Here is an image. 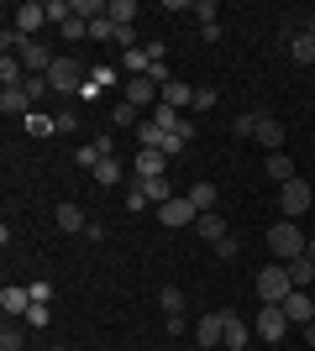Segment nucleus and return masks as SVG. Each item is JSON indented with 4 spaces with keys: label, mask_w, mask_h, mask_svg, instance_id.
Instances as JSON below:
<instances>
[{
    "label": "nucleus",
    "mask_w": 315,
    "mask_h": 351,
    "mask_svg": "<svg viewBox=\"0 0 315 351\" xmlns=\"http://www.w3.org/2000/svg\"><path fill=\"white\" fill-rule=\"evenodd\" d=\"M305 231L294 226V220H279V226H268V252L279 257V263H294V257H305Z\"/></svg>",
    "instance_id": "f257e3e1"
},
{
    "label": "nucleus",
    "mask_w": 315,
    "mask_h": 351,
    "mask_svg": "<svg viewBox=\"0 0 315 351\" xmlns=\"http://www.w3.org/2000/svg\"><path fill=\"white\" fill-rule=\"evenodd\" d=\"M289 293H294V278H289L284 263H273V267L257 273V299H263V304H284Z\"/></svg>",
    "instance_id": "f03ea898"
},
{
    "label": "nucleus",
    "mask_w": 315,
    "mask_h": 351,
    "mask_svg": "<svg viewBox=\"0 0 315 351\" xmlns=\"http://www.w3.org/2000/svg\"><path fill=\"white\" fill-rule=\"evenodd\" d=\"M84 79H90V73L79 69V58H53V69H47L53 95H79V89H84Z\"/></svg>",
    "instance_id": "7ed1b4c3"
},
{
    "label": "nucleus",
    "mask_w": 315,
    "mask_h": 351,
    "mask_svg": "<svg viewBox=\"0 0 315 351\" xmlns=\"http://www.w3.org/2000/svg\"><path fill=\"white\" fill-rule=\"evenodd\" d=\"M310 205H315V189L305 184V178H289L284 189H279V210H284V220H300Z\"/></svg>",
    "instance_id": "20e7f679"
},
{
    "label": "nucleus",
    "mask_w": 315,
    "mask_h": 351,
    "mask_svg": "<svg viewBox=\"0 0 315 351\" xmlns=\"http://www.w3.org/2000/svg\"><path fill=\"white\" fill-rule=\"evenodd\" d=\"M158 220L179 231V226H195V220H200V210H195V199H189V194H174L168 205H158Z\"/></svg>",
    "instance_id": "39448f33"
},
{
    "label": "nucleus",
    "mask_w": 315,
    "mask_h": 351,
    "mask_svg": "<svg viewBox=\"0 0 315 351\" xmlns=\"http://www.w3.org/2000/svg\"><path fill=\"white\" fill-rule=\"evenodd\" d=\"M253 330H257V336H263V341L273 346V341H284V330H289V315H284L279 304H263V309H257V325H253Z\"/></svg>",
    "instance_id": "423d86ee"
},
{
    "label": "nucleus",
    "mask_w": 315,
    "mask_h": 351,
    "mask_svg": "<svg viewBox=\"0 0 315 351\" xmlns=\"http://www.w3.org/2000/svg\"><path fill=\"white\" fill-rule=\"evenodd\" d=\"M43 27H47V5H43V0H27V5H16V32H21V37H37Z\"/></svg>",
    "instance_id": "0eeeda50"
},
{
    "label": "nucleus",
    "mask_w": 315,
    "mask_h": 351,
    "mask_svg": "<svg viewBox=\"0 0 315 351\" xmlns=\"http://www.w3.org/2000/svg\"><path fill=\"white\" fill-rule=\"evenodd\" d=\"M0 309H5V320H27V309H32V289H21V283H5L0 289Z\"/></svg>",
    "instance_id": "6e6552de"
},
{
    "label": "nucleus",
    "mask_w": 315,
    "mask_h": 351,
    "mask_svg": "<svg viewBox=\"0 0 315 351\" xmlns=\"http://www.w3.org/2000/svg\"><path fill=\"white\" fill-rule=\"evenodd\" d=\"M279 309L289 315V325H310V320H315V304H310V293H305V289H294Z\"/></svg>",
    "instance_id": "1a4fd4ad"
},
{
    "label": "nucleus",
    "mask_w": 315,
    "mask_h": 351,
    "mask_svg": "<svg viewBox=\"0 0 315 351\" xmlns=\"http://www.w3.org/2000/svg\"><path fill=\"white\" fill-rule=\"evenodd\" d=\"M221 325H226V351H242V346H247L253 330H247V320H242L237 309H221Z\"/></svg>",
    "instance_id": "9d476101"
},
{
    "label": "nucleus",
    "mask_w": 315,
    "mask_h": 351,
    "mask_svg": "<svg viewBox=\"0 0 315 351\" xmlns=\"http://www.w3.org/2000/svg\"><path fill=\"white\" fill-rule=\"evenodd\" d=\"M126 105H158V84H152L148 73L142 79H126V95H121Z\"/></svg>",
    "instance_id": "9b49d317"
},
{
    "label": "nucleus",
    "mask_w": 315,
    "mask_h": 351,
    "mask_svg": "<svg viewBox=\"0 0 315 351\" xmlns=\"http://www.w3.org/2000/svg\"><path fill=\"white\" fill-rule=\"evenodd\" d=\"M158 105H174V110H184V105H195V89L184 84V79H168V84L158 89Z\"/></svg>",
    "instance_id": "f8f14e48"
},
{
    "label": "nucleus",
    "mask_w": 315,
    "mask_h": 351,
    "mask_svg": "<svg viewBox=\"0 0 315 351\" xmlns=\"http://www.w3.org/2000/svg\"><path fill=\"white\" fill-rule=\"evenodd\" d=\"M253 136L268 147V152H279V147H284V121H279V116H257V132Z\"/></svg>",
    "instance_id": "ddd939ff"
},
{
    "label": "nucleus",
    "mask_w": 315,
    "mask_h": 351,
    "mask_svg": "<svg viewBox=\"0 0 315 351\" xmlns=\"http://www.w3.org/2000/svg\"><path fill=\"white\" fill-rule=\"evenodd\" d=\"M263 173H268L273 184H289V178H300V168H294V158H289V152H268Z\"/></svg>",
    "instance_id": "4468645a"
},
{
    "label": "nucleus",
    "mask_w": 315,
    "mask_h": 351,
    "mask_svg": "<svg viewBox=\"0 0 315 351\" xmlns=\"http://www.w3.org/2000/svg\"><path fill=\"white\" fill-rule=\"evenodd\" d=\"M53 226H58V231H69V236H84V231H90V220H84V210H79V205H58V210H53Z\"/></svg>",
    "instance_id": "2eb2a0df"
},
{
    "label": "nucleus",
    "mask_w": 315,
    "mask_h": 351,
    "mask_svg": "<svg viewBox=\"0 0 315 351\" xmlns=\"http://www.w3.org/2000/svg\"><path fill=\"white\" fill-rule=\"evenodd\" d=\"M195 341L200 346H221L226 341V325H221V309H215V315H205V320L195 325Z\"/></svg>",
    "instance_id": "dca6fc26"
},
{
    "label": "nucleus",
    "mask_w": 315,
    "mask_h": 351,
    "mask_svg": "<svg viewBox=\"0 0 315 351\" xmlns=\"http://www.w3.org/2000/svg\"><path fill=\"white\" fill-rule=\"evenodd\" d=\"M27 110H32V95L21 84H16V89H0V116H27Z\"/></svg>",
    "instance_id": "f3484780"
},
{
    "label": "nucleus",
    "mask_w": 315,
    "mask_h": 351,
    "mask_svg": "<svg viewBox=\"0 0 315 351\" xmlns=\"http://www.w3.org/2000/svg\"><path fill=\"white\" fill-rule=\"evenodd\" d=\"M21 63H27V73H47V69H53V53H47V47L32 37V43L21 47Z\"/></svg>",
    "instance_id": "a211bd4d"
},
{
    "label": "nucleus",
    "mask_w": 315,
    "mask_h": 351,
    "mask_svg": "<svg viewBox=\"0 0 315 351\" xmlns=\"http://www.w3.org/2000/svg\"><path fill=\"white\" fill-rule=\"evenodd\" d=\"M0 84H5V89L27 84V63L16 58V53H5V58H0Z\"/></svg>",
    "instance_id": "6ab92c4d"
},
{
    "label": "nucleus",
    "mask_w": 315,
    "mask_h": 351,
    "mask_svg": "<svg viewBox=\"0 0 315 351\" xmlns=\"http://www.w3.org/2000/svg\"><path fill=\"white\" fill-rule=\"evenodd\" d=\"M137 178H163V152L137 147Z\"/></svg>",
    "instance_id": "aec40b11"
},
{
    "label": "nucleus",
    "mask_w": 315,
    "mask_h": 351,
    "mask_svg": "<svg viewBox=\"0 0 315 351\" xmlns=\"http://www.w3.org/2000/svg\"><path fill=\"white\" fill-rule=\"evenodd\" d=\"M100 158H116V142H110V136H95V147H79V162H84V168H95Z\"/></svg>",
    "instance_id": "412c9836"
},
{
    "label": "nucleus",
    "mask_w": 315,
    "mask_h": 351,
    "mask_svg": "<svg viewBox=\"0 0 315 351\" xmlns=\"http://www.w3.org/2000/svg\"><path fill=\"white\" fill-rule=\"evenodd\" d=\"M121 69H126V79H142V73L152 69L148 47H132V53H121Z\"/></svg>",
    "instance_id": "4be33fe9"
},
{
    "label": "nucleus",
    "mask_w": 315,
    "mask_h": 351,
    "mask_svg": "<svg viewBox=\"0 0 315 351\" xmlns=\"http://www.w3.org/2000/svg\"><path fill=\"white\" fill-rule=\"evenodd\" d=\"M195 231L205 236V241H221V236H226V220H221V210H205V215L195 220Z\"/></svg>",
    "instance_id": "5701e85b"
},
{
    "label": "nucleus",
    "mask_w": 315,
    "mask_h": 351,
    "mask_svg": "<svg viewBox=\"0 0 315 351\" xmlns=\"http://www.w3.org/2000/svg\"><path fill=\"white\" fill-rule=\"evenodd\" d=\"M289 53H294V63H305V69H310V63H315V37H310V32H294Z\"/></svg>",
    "instance_id": "b1692460"
},
{
    "label": "nucleus",
    "mask_w": 315,
    "mask_h": 351,
    "mask_svg": "<svg viewBox=\"0 0 315 351\" xmlns=\"http://www.w3.org/2000/svg\"><path fill=\"white\" fill-rule=\"evenodd\" d=\"M105 16H110L116 27H132V21H137V0H110V5H105Z\"/></svg>",
    "instance_id": "393cba45"
},
{
    "label": "nucleus",
    "mask_w": 315,
    "mask_h": 351,
    "mask_svg": "<svg viewBox=\"0 0 315 351\" xmlns=\"http://www.w3.org/2000/svg\"><path fill=\"white\" fill-rule=\"evenodd\" d=\"M142 194H148L152 205H168V199H174V184H168V178H142Z\"/></svg>",
    "instance_id": "a878e982"
},
{
    "label": "nucleus",
    "mask_w": 315,
    "mask_h": 351,
    "mask_svg": "<svg viewBox=\"0 0 315 351\" xmlns=\"http://www.w3.org/2000/svg\"><path fill=\"white\" fill-rule=\"evenodd\" d=\"M189 199H195L200 215H205V210H215V184H205V178H200V184H189Z\"/></svg>",
    "instance_id": "bb28decb"
},
{
    "label": "nucleus",
    "mask_w": 315,
    "mask_h": 351,
    "mask_svg": "<svg viewBox=\"0 0 315 351\" xmlns=\"http://www.w3.org/2000/svg\"><path fill=\"white\" fill-rule=\"evenodd\" d=\"M284 267H289V278H294V289H310V278H315L310 257H294V263H284Z\"/></svg>",
    "instance_id": "cd10ccee"
},
{
    "label": "nucleus",
    "mask_w": 315,
    "mask_h": 351,
    "mask_svg": "<svg viewBox=\"0 0 315 351\" xmlns=\"http://www.w3.org/2000/svg\"><path fill=\"white\" fill-rule=\"evenodd\" d=\"M90 173H95V184H121V162L116 158H100Z\"/></svg>",
    "instance_id": "c85d7f7f"
},
{
    "label": "nucleus",
    "mask_w": 315,
    "mask_h": 351,
    "mask_svg": "<svg viewBox=\"0 0 315 351\" xmlns=\"http://www.w3.org/2000/svg\"><path fill=\"white\" fill-rule=\"evenodd\" d=\"M43 5H47V21H53V27L74 21V0H43Z\"/></svg>",
    "instance_id": "c756f323"
},
{
    "label": "nucleus",
    "mask_w": 315,
    "mask_h": 351,
    "mask_svg": "<svg viewBox=\"0 0 315 351\" xmlns=\"http://www.w3.org/2000/svg\"><path fill=\"white\" fill-rule=\"evenodd\" d=\"M179 110H174V105H152V126H163V132H179Z\"/></svg>",
    "instance_id": "7c9ffc66"
},
{
    "label": "nucleus",
    "mask_w": 315,
    "mask_h": 351,
    "mask_svg": "<svg viewBox=\"0 0 315 351\" xmlns=\"http://www.w3.org/2000/svg\"><path fill=\"white\" fill-rule=\"evenodd\" d=\"M158 304H163L168 315H184V293L174 289V283H163V289H158Z\"/></svg>",
    "instance_id": "2f4dec72"
},
{
    "label": "nucleus",
    "mask_w": 315,
    "mask_h": 351,
    "mask_svg": "<svg viewBox=\"0 0 315 351\" xmlns=\"http://www.w3.org/2000/svg\"><path fill=\"white\" fill-rule=\"evenodd\" d=\"M21 89H27L32 105H37V100H47V89H53V84H47V73H27V84H21Z\"/></svg>",
    "instance_id": "473e14b6"
},
{
    "label": "nucleus",
    "mask_w": 315,
    "mask_h": 351,
    "mask_svg": "<svg viewBox=\"0 0 315 351\" xmlns=\"http://www.w3.org/2000/svg\"><path fill=\"white\" fill-rule=\"evenodd\" d=\"M90 37H95V43H116V21H110V16L90 21Z\"/></svg>",
    "instance_id": "72a5a7b5"
},
{
    "label": "nucleus",
    "mask_w": 315,
    "mask_h": 351,
    "mask_svg": "<svg viewBox=\"0 0 315 351\" xmlns=\"http://www.w3.org/2000/svg\"><path fill=\"white\" fill-rule=\"evenodd\" d=\"M21 346H27V336H21V330L5 320V330H0V351H21Z\"/></svg>",
    "instance_id": "f704fd0d"
},
{
    "label": "nucleus",
    "mask_w": 315,
    "mask_h": 351,
    "mask_svg": "<svg viewBox=\"0 0 315 351\" xmlns=\"http://www.w3.org/2000/svg\"><path fill=\"white\" fill-rule=\"evenodd\" d=\"M110 121H116V126H142V121H137V105H126V100L110 110Z\"/></svg>",
    "instance_id": "c9c22d12"
},
{
    "label": "nucleus",
    "mask_w": 315,
    "mask_h": 351,
    "mask_svg": "<svg viewBox=\"0 0 315 351\" xmlns=\"http://www.w3.org/2000/svg\"><path fill=\"white\" fill-rule=\"evenodd\" d=\"M148 205H152V199L142 194V184H137V189H126V210H132V215H142Z\"/></svg>",
    "instance_id": "e433bc0d"
},
{
    "label": "nucleus",
    "mask_w": 315,
    "mask_h": 351,
    "mask_svg": "<svg viewBox=\"0 0 315 351\" xmlns=\"http://www.w3.org/2000/svg\"><path fill=\"white\" fill-rule=\"evenodd\" d=\"M47 320H53V309H47V304H32L27 309V325H32V330H43Z\"/></svg>",
    "instance_id": "4c0bfd02"
},
{
    "label": "nucleus",
    "mask_w": 315,
    "mask_h": 351,
    "mask_svg": "<svg viewBox=\"0 0 315 351\" xmlns=\"http://www.w3.org/2000/svg\"><path fill=\"white\" fill-rule=\"evenodd\" d=\"M189 11L200 16V27H215V5H210V0H195V5H189Z\"/></svg>",
    "instance_id": "58836bf2"
},
{
    "label": "nucleus",
    "mask_w": 315,
    "mask_h": 351,
    "mask_svg": "<svg viewBox=\"0 0 315 351\" xmlns=\"http://www.w3.org/2000/svg\"><path fill=\"white\" fill-rule=\"evenodd\" d=\"M27 132L32 136H47V132H53V116H27Z\"/></svg>",
    "instance_id": "ea45409f"
},
{
    "label": "nucleus",
    "mask_w": 315,
    "mask_h": 351,
    "mask_svg": "<svg viewBox=\"0 0 315 351\" xmlns=\"http://www.w3.org/2000/svg\"><path fill=\"white\" fill-rule=\"evenodd\" d=\"M74 126H79L74 110H58V116H53V132H74Z\"/></svg>",
    "instance_id": "a19ab883"
},
{
    "label": "nucleus",
    "mask_w": 315,
    "mask_h": 351,
    "mask_svg": "<svg viewBox=\"0 0 315 351\" xmlns=\"http://www.w3.org/2000/svg\"><path fill=\"white\" fill-rule=\"evenodd\" d=\"M210 105H221V95L215 89H195V110H210Z\"/></svg>",
    "instance_id": "79ce46f5"
},
{
    "label": "nucleus",
    "mask_w": 315,
    "mask_h": 351,
    "mask_svg": "<svg viewBox=\"0 0 315 351\" xmlns=\"http://www.w3.org/2000/svg\"><path fill=\"white\" fill-rule=\"evenodd\" d=\"M231 132H237V136H253L257 132V116H237V121H231Z\"/></svg>",
    "instance_id": "37998d69"
},
{
    "label": "nucleus",
    "mask_w": 315,
    "mask_h": 351,
    "mask_svg": "<svg viewBox=\"0 0 315 351\" xmlns=\"http://www.w3.org/2000/svg\"><path fill=\"white\" fill-rule=\"evenodd\" d=\"M53 299V283H32V304H47Z\"/></svg>",
    "instance_id": "c03bdc74"
},
{
    "label": "nucleus",
    "mask_w": 315,
    "mask_h": 351,
    "mask_svg": "<svg viewBox=\"0 0 315 351\" xmlns=\"http://www.w3.org/2000/svg\"><path fill=\"white\" fill-rule=\"evenodd\" d=\"M100 89H105V84H100V79H95V73H90V79H84V89H79V100H95Z\"/></svg>",
    "instance_id": "a18cd8bd"
},
{
    "label": "nucleus",
    "mask_w": 315,
    "mask_h": 351,
    "mask_svg": "<svg viewBox=\"0 0 315 351\" xmlns=\"http://www.w3.org/2000/svg\"><path fill=\"white\" fill-rule=\"evenodd\" d=\"M163 330L168 336H184V315H163Z\"/></svg>",
    "instance_id": "49530a36"
},
{
    "label": "nucleus",
    "mask_w": 315,
    "mask_h": 351,
    "mask_svg": "<svg viewBox=\"0 0 315 351\" xmlns=\"http://www.w3.org/2000/svg\"><path fill=\"white\" fill-rule=\"evenodd\" d=\"M305 341H310V351H315V320H310V325H305Z\"/></svg>",
    "instance_id": "de8ad7c7"
},
{
    "label": "nucleus",
    "mask_w": 315,
    "mask_h": 351,
    "mask_svg": "<svg viewBox=\"0 0 315 351\" xmlns=\"http://www.w3.org/2000/svg\"><path fill=\"white\" fill-rule=\"evenodd\" d=\"M305 257H310V263H315V241H310V247H305Z\"/></svg>",
    "instance_id": "09e8293b"
},
{
    "label": "nucleus",
    "mask_w": 315,
    "mask_h": 351,
    "mask_svg": "<svg viewBox=\"0 0 315 351\" xmlns=\"http://www.w3.org/2000/svg\"><path fill=\"white\" fill-rule=\"evenodd\" d=\"M53 351H69V346H53Z\"/></svg>",
    "instance_id": "8fccbe9b"
}]
</instances>
